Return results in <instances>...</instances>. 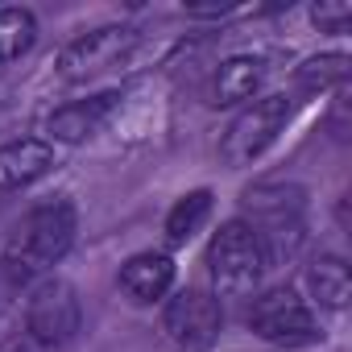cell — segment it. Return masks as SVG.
I'll return each instance as SVG.
<instances>
[{"label":"cell","instance_id":"cell-15","mask_svg":"<svg viewBox=\"0 0 352 352\" xmlns=\"http://www.w3.org/2000/svg\"><path fill=\"white\" fill-rule=\"evenodd\" d=\"M344 75H348V58H344V54H323V58H311V63L298 71L302 87H327V83H340Z\"/></svg>","mask_w":352,"mask_h":352},{"label":"cell","instance_id":"cell-12","mask_svg":"<svg viewBox=\"0 0 352 352\" xmlns=\"http://www.w3.org/2000/svg\"><path fill=\"white\" fill-rule=\"evenodd\" d=\"M307 286H311L315 302L327 307V311H344L348 298H352V274H348V265H344L340 257H331V253H323V257H315V261L307 265Z\"/></svg>","mask_w":352,"mask_h":352},{"label":"cell","instance_id":"cell-4","mask_svg":"<svg viewBox=\"0 0 352 352\" xmlns=\"http://www.w3.org/2000/svg\"><path fill=\"white\" fill-rule=\"evenodd\" d=\"M83 323V307H79V294L71 282L63 278H50L42 286H34L30 302H25V336L34 344H46V348H63L75 340Z\"/></svg>","mask_w":352,"mask_h":352},{"label":"cell","instance_id":"cell-14","mask_svg":"<svg viewBox=\"0 0 352 352\" xmlns=\"http://www.w3.org/2000/svg\"><path fill=\"white\" fill-rule=\"evenodd\" d=\"M38 42V17L30 9H0V63L30 54Z\"/></svg>","mask_w":352,"mask_h":352},{"label":"cell","instance_id":"cell-17","mask_svg":"<svg viewBox=\"0 0 352 352\" xmlns=\"http://www.w3.org/2000/svg\"><path fill=\"white\" fill-rule=\"evenodd\" d=\"M0 352H34V340L30 336H9V340H0Z\"/></svg>","mask_w":352,"mask_h":352},{"label":"cell","instance_id":"cell-1","mask_svg":"<svg viewBox=\"0 0 352 352\" xmlns=\"http://www.w3.org/2000/svg\"><path fill=\"white\" fill-rule=\"evenodd\" d=\"M75 232H79V216H75V204L67 199H54L46 208H34L9 236L5 245V270L13 278H34V274H46L50 265H58L67 257V249L75 245Z\"/></svg>","mask_w":352,"mask_h":352},{"label":"cell","instance_id":"cell-16","mask_svg":"<svg viewBox=\"0 0 352 352\" xmlns=\"http://www.w3.org/2000/svg\"><path fill=\"white\" fill-rule=\"evenodd\" d=\"M311 21L323 30V34H344L348 21H352V5H344V0H319V5H311Z\"/></svg>","mask_w":352,"mask_h":352},{"label":"cell","instance_id":"cell-11","mask_svg":"<svg viewBox=\"0 0 352 352\" xmlns=\"http://www.w3.org/2000/svg\"><path fill=\"white\" fill-rule=\"evenodd\" d=\"M261 79H265V63L253 58V54H236V58L220 63L216 83H212V104L216 108H232V104L253 100V91L261 87Z\"/></svg>","mask_w":352,"mask_h":352},{"label":"cell","instance_id":"cell-9","mask_svg":"<svg viewBox=\"0 0 352 352\" xmlns=\"http://www.w3.org/2000/svg\"><path fill=\"white\" fill-rule=\"evenodd\" d=\"M54 170V145L42 137H21L0 145V191H21Z\"/></svg>","mask_w":352,"mask_h":352},{"label":"cell","instance_id":"cell-3","mask_svg":"<svg viewBox=\"0 0 352 352\" xmlns=\"http://www.w3.org/2000/svg\"><path fill=\"white\" fill-rule=\"evenodd\" d=\"M286 120H290V96L253 100V104L228 124V133H224V141H220V157H224L228 166H249V162H257V157L278 141V133L286 129Z\"/></svg>","mask_w":352,"mask_h":352},{"label":"cell","instance_id":"cell-6","mask_svg":"<svg viewBox=\"0 0 352 352\" xmlns=\"http://www.w3.org/2000/svg\"><path fill=\"white\" fill-rule=\"evenodd\" d=\"M249 327L261 340H270V344H311L319 336L311 307L290 286H278V290L257 294L253 307H249Z\"/></svg>","mask_w":352,"mask_h":352},{"label":"cell","instance_id":"cell-7","mask_svg":"<svg viewBox=\"0 0 352 352\" xmlns=\"http://www.w3.org/2000/svg\"><path fill=\"white\" fill-rule=\"evenodd\" d=\"M220 323H224L220 298L204 290L174 294L162 311V331L179 344V352H208L220 336Z\"/></svg>","mask_w":352,"mask_h":352},{"label":"cell","instance_id":"cell-8","mask_svg":"<svg viewBox=\"0 0 352 352\" xmlns=\"http://www.w3.org/2000/svg\"><path fill=\"white\" fill-rule=\"evenodd\" d=\"M116 104H120V91H100V96H87V100L63 104V108L46 120V133H50L58 145H83L87 137L100 133V124L112 116Z\"/></svg>","mask_w":352,"mask_h":352},{"label":"cell","instance_id":"cell-2","mask_svg":"<svg viewBox=\"0 0 352 352\" xmlns=\"http://www.w3.org/2000/svg\"><path fill=\"white\" fill-rule=\"evenodd\" d=\"M208 270H212V286L220 298H245L257 290L265 257H261V245H257L249 220L220 224V232L208 245Z\"/></svg>","mask_w":352,"mask_h":352},{"label":"cell","instance_id":"cell-5","mask_svg":"<svg viewBox=\"0 0 352 352\" xmlns=\"http://www.w3.org/2000/svg\"><path fill=\"white\" fill-rule=\"evenodd\" d=\"M137 46V30L129 25H104V30H91L83 38H75L63 54H58V75L67 83H87L112 67H120Z\"/></svg>","mask_w":352,"mask_h":352},{"label":"cell","instance_id":"cell-13","mask_svg":"<svg viewBox=\"0 0 352 352\" xmlns=\"http://www.w3.org/2000/svg\"><path fill=\"white\" fill-rule=\"evenodd\" d=\"M208 216H212V191H191V195H183L179 204L170 208V216H166V241H170V245H187V241L204 228Z\"/></svg>","mask_w":352,"mask_h":352},{"label":"cell","instance_id":"cell-10","mask_svg":"<svg viewBox=\"0 0 352 352\" xmlns=\"http://www.w3.org/2000/svg\"><path fill=\"white\" fill-rule=\"evenodd\" d=\"M174 286V261L166 253H137L120 265V290L133 302H157Z\"/></svg>","mask_w":352,"mask_h":352}]
</instances>
